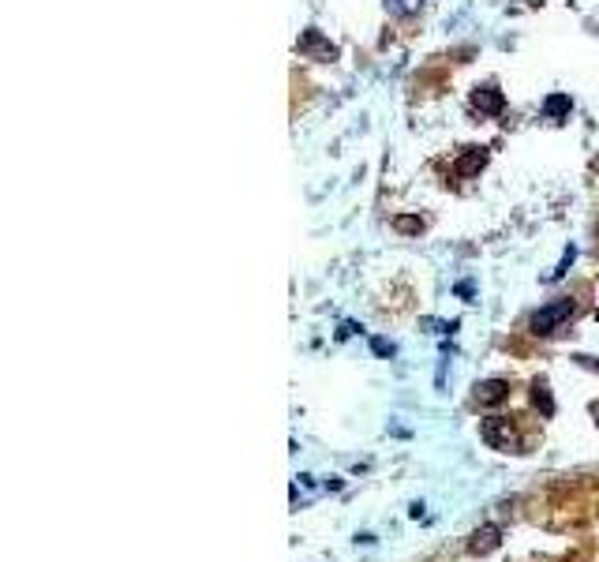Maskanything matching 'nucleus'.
Instances as JSON below:
<instances>
[{"mask_svg":"<svg viewBox=\"0 0 599 562\" xmlns=\"http://www.w3.org/2000/svg\"><path fill=\"white\" fill-rule=\"evenodd\" d=\"M479 435L491 450H502V454H520V442H517V431L513 424L506 420V416H487L484 424H479Z\"/></svg>","mask_w":599,"mask_h":562,"instance_id":"1","label":"nucleus"},{"mask_svg":"<svg viewBox=\"0 0 599 562\" xmlns=\"http://www.w3.org/2000/svg\"><path fill=\"white\" fill-rule=\"evenodd\" d=\"M569 315H573V300H569V296H562V300H554V304L540 308L536 315L528 319V326H532V334H536V337H547V334H554V330H558V326H562Z\"/></svg>","mask_w":599,"mask_h":562,"instance_id":"2","label":"nucleus"},{"mask_svg":"<svg viewBox=\"0 0 599 562\" xmlns=\"http://www.w3.org/2000/svg\"><path fill=\"white\" fill-rule=\"evenodd\" d=\"M296 49H300L304 57H311V60H333V57H337V45H333V42H326V38H322L315 27L300 34Z\"/></svg>","mask_w":599,"mask_h":562,"instance_id":"3","label":"nucleus"},{"mask_svg":"<svg viewBox=\"0 0 599 562\" xmlns=\"http://www.w3.org/2000/svg\"><path fill=\"white\" fill-rule=\"evenodd\" d=\"M510 398V383L506 378H484V383H476V401L479 405H498Z\"/></svg>","mask_w":599,"mask_h":562,"instance_id":"4","label":"nucleus"},{"mask_svg":"<svg viewBox=\"0 0 599 562\" xmlns=\"http://www.w3.org/2000/svg\"><path fill=\"white\" fill-rule=\"evenodd\" d=\"M487 158H491V154H487L484 147H468L461 158H457V165H453V173H457V176H476L479 169L487 165Z\"/></svg>","mask_w":599,"mask_h":562,"instance_id":"5","label":"nucleus"},{"mask_svg":"<svg viewBox=\"0 0 599 562\" xmlns=\"http://www.w3.org/2000/svg\"><path fill=\"white\" fill-rule=\"evenodd\" d=\"M472 106L479 109V113H502L506 109V94L502 90H494V86H479V90H472Z\"/></svg>","mask_w":599,"mask_h":562,"instance_id":"6","label":"nucleus"},{"mask_svg":"<svg viewBox=\"0 0 599 562\" xmlns=\"http://www.w3.org/2000/svg\"><path fill=\"white\" fill-rule=\"evenodd\" d=\"M498 540H502V529H498V525H484V529L472 532L468 551H472V555H491L494 547H498Z\"/></svg>","mask_w":599,"mask_h":562,"instance_id":"7","label":"nucleus"},{"mask_svg":"<svg viewBox=\"0 0 599 562\" xmlns=\"http://www.w3.org/2000/svg\"><path fill=\"white\" fill-rule=\"evenodd\" d=\"M532 401H536V409H540L543 416H554V398H551V386H547L543 378H536V383H532Z\"/></svg>","mask_w":599,"mask_h":562,"instance_id":"8","label":"nucleus"},{"mask_svg":"<svg viewBox=\"0 0 599 562\" xmlns=\"http://www.w3.org/2000/svg\"><path fill=\"white\" fill-rule=\"evenodd\" d=\"M569 109H573L569 94H551V98L543 101V113L551 116V120H562V116H569Z\"/></svg>","mask_w":599,"mask_h":562,"instance_id":"9","label":"nucleus"},{"mask_svg":"<svg viewBox=\"0 0 599 562\" xmlns=\"http://www.w3.org/2000/svg\"><path fill=\"white\" fill-rule=\"evenodd\" d=\"M573 259H577V247L569 244L566 252H562V259H558V266H554L551 274H547V281H562V278H566V270L573 266Z\"/></svg>","mask_w":599,"mask_h":562,"instance_id":"10","label":"nucleus"},{"mask_svg":"<svg viewBox=\"0 0 599 562\" xmlns=\"http://www.w3.org/2000/svg\"><path fill=\"white\" fill-rule=\"evenodd\" d=\"M394 229H397V232H409V237H412V232H420V229H423V218L397 214V218H394Z\"/></svg>","mask_w":599,"mask_h":562,"instance_id":"11","label":"nucleus"},{"mask_svg":"<svg viewBox=\"0 0 599 562\" xmlns=\"http://www.w3.org/2000/svg\"><path fill=\"white\" fill-rule=\"evenodd\" d=\"M423 0H386V11H394V16H412V11H420Z\"/></svg>","mask_w":599,"mask_h":562,"instance_id":"12","label":"nucleus"},{"mask_svg":"<svg viewBox=\"0 0 599 562\" xmlns=\"http://www.w3.org/2000/svg\"><path fill=\"white\" fill-rule=\"evenodd\" d=\"M371 352L375 356H397V345L386 342V337H371Z\"/></svg>","mask_w":599,"mask_h":562,"instance_id":"13","label":"nucleus"},{"mask_svg":"<svg viewBox=\"0 0 599 562\" xmlns=\"http://www.w3.org/2000/svg\"><path fill=\"white\" fill-rule=\"evenodd\" d=\"M457 296H464V300H468V296H472V285L461 281V285H457Z\"/></svg>","mask_w":599,"mask_h":562,"instance_id":"14","label":"nucleus"},{"mask_svg":"<svg viewBox=\"0 0 599 562\" xmlns=\"http://www.w3.org/2000/svg\"><path fill=\"white\" fill-rule=\"evenodd\" d=\"M581 364H584V368H592V371H599V360H592V356H577Z\"/></svg>","mask_w":599,"mask_h":562,"instance_id":"15","label":"nucleus"}]
</instances>
